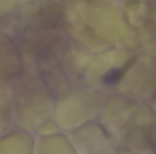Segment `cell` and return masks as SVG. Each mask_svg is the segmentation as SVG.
<instances>
[{"label":"cell","instance_id":"obj_1","mask_svg":"<svg viewBox=\"0 0 156 154\" xmlns=\"http://www.w3.org/2000/svg\"><path fill=\"white\" fill-rule=\"evenodd\" d=\"M122 72L121 71H112L108 74V75L105 76V83L107 84H113L117 83L120 78H121Z\"/></svg>","mask_w":156,"mask_h":154}]
</instances>
